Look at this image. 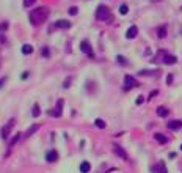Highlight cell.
<instances>
[{
    "instance_id": "4",
    "label": "cell",
    "mask_w": 182,
    "mask_h": 173,
    "mask_svg": "<svg viewBox=\"0 0 182 173\" xmlns=\"http://www.w3.org/2000/svg\"><path fill=\"white\" fill-rule=\"evenodd\" d=\"M113 153L116 154L118 157H121L123 161H127V159H129V156H127V153L124 151V148L121 147V145H113Z\"/></svg>"
},
{
    "instance_id": "12",
    "label": "cell",
    "mask_w": 182,
    "mask_h": 173,
    "mask_svg": "<svg viewBox=\"0 0 182 173\" xmlns=\"http://www.w3.org/2000/svg\"><path fill=\"white\" fill-rule=\"evenodd\" d=\"M46 161H47V162H55V161H58V153H57V151H49L47 154H46Z\"/></svg>"
},
{
    "instance_id": "31",
    "label": "cell",
    "mask_w": 182,
    "mask_h": 173,
    "mask_svg": "<svg viewBox=\"0 0 182 173\" xmlns=\"http://www.w3.org/2000/svg\"><path fill=\"white\" fill-rule=\"evenodd\" d=\"M5 82H6V79H5V77H3V79H0V88L3 87V84H5Z\"/></svg>"
},
{
    "instance_id": "18",
    "label": "cell",
    "mask_w": 182,
    "mask_h": 173,
    "mask_svg": "<svg viewBox=\"0 0 182 173\" xmlns=\"http://www.w3.org/2000/svg\"><path fill=\"white\" fill-rule=\"evenodd\" d=\"M157 115L162 116V118L168 116V109H165V107H159V109H157Z\"/></svg>"
},
{
    "instance_id": "11",
    "label": "cell",
    "mask_w": 182,
    "mask_h": 173,
    "mask_svg": "<svg viewBox=\"0 0 182 173\" xmlns=\"http://www.w3.org/2000/svg\"><path fill=\"white\" fill-rule=\"evenodd\" d=\"M136 33H138V29H136L135 25H132L130 29L126 32V38H129V40H133L135 36H136Z\"/></svg>"
},
{
    "instance_id": "32",
    "label": "cell",
    "mask_w": 182,
    "mask_h": 173,
    "mask_svg": "<svg viewBox=\"0 0 182 173\" xmlns=\"http://www.w3.org/2000/svg\"><path fill=\"white\" fill-rule=\"evenodd\" d=\"M167 82H168V84H171V82H173V76H168V77H167Z\"/></svg>"
},
{
    "instance_id": "22",
    "label": "cell",
    "mask_w": 182,
    "mask_h": 173,
    "mask_svg": "<svg viewBox=\"0 0 182 173\" xmlns=\"http://www.w3.org/2000/svg\"><path fill=\"white\" fill-rule=\"evenodd\" d=\"M120 13H121V14H127V13H129V6H127L126 3H123V5L120 6Z\"/></svg>"
},
{
    "instance_id": "20",
    "label": "cell",
    "mask_w": 182,
    "mask_h": 173,
    "mask_svg": "<svg viewBox=\"0 0 182 173\" xmlns=\"http://www.w3.org/2000/svg\"><path fill=\"white\" fill-rule=\"evenodd\" d=\"M38 129H39V126H38V124H33V126L30 127V129L27 131V134H25V135H27V137H30V135H32L33 132H36V131H38Z\"/></svg>"
},
{
    "instance_id": "8",
    "label": "cell",
    "mask_w": 182,
    "mask_h": 173,
    "mask_svg": "<svg viewBox=\"0 0 182 173\" xmlns=\"http://www.w3.org/2000/svg\"><path fill=\"white\" fill-rule=\"evenodd\" d=\"M14 123H16L14 120H10V123H8L6 126H3L2 129H0V135H2V139H6V137H8V134H10V131H11V127H13Z\"/></svg>"
},
{
    "instance_id": "33",
    "label": "cell",
    "mask_w": 182,
    "mask_h": 173,
    "mask_svg": "<svg viewBox=\"0 0 182 173\" xmlns=\"http://www.w3.org/2000/svg\"><path fill=\"white\" fill-rule=\"evenodd\" d=\"M42 54H44V55H46V57H47V55H49V50H47V49H46V47H44V50H42Z\"/></svg>"
},
{
    "instance_id": "1",
    "label": "cell",
    "mask_w": 182,
    "mask_h": 173,
    "mask_svg": "<svg viewBox=\"0 0 182 173\" xmlns=\"http://www.w3.org/2000/svg\"><path fill=\"white\" fill-rule=\"evenodd\" d=\"M49 14H50V10L47 6H39V8H36V10H33L30 13V21H32L33 25H41L47 21Z\"/></svg>"
},
{
    "instance_id": "25",
    "label": "cell",
    "mask_w": 182,
    "mask_h": 173,
    "mask_svg": "<svg viewBox=\"0 0 182 173\" xmlns=\"http://www.w3.org/2000/svg\"><path fill=\"white\" fill-rule=\"evenodd\" d=\"M8 29V22H3V24H0V33H5Z\"/></svg>"
},
{
    "instance_id": "27",
    "label": "cell",
    "mask_w": 182,
    "mask_h": 173,
    "mask_svg": "<svg viewBox=\"0 0 182 173\" xmlns=\"http://www.w3.org/2000/svg\"><path fill=\"white\" fill-rule=\"evenodd\" d=\"M116 60L120 61V63H123V65H126V60H124V57H121V55H118V57H116Z\"/></svg>"
},
{
    "instance_id": "16",
    "label": "cell",
    "mask_w": 182,
    "mask_h": 173,
    "mask_svg": "<svg viewBox=\"0 0 182 173\" xmlns=\"http://www.w3.org/2000/svg\"><path fill=\"white\" fill-rule=\"evenodd\" d=\"M89 168H91L89 162H82V164H80V171H82V173H88Z\"/></svg>"
},
{
    "instance_id": "15",
    "label": "cell",
    "mask_w": 182,
    "mask_h": 173,
    "mask_svg": "<svg viewBox=\"0 0 182 173\" xmlns=\"http://www.w3.org/2000/svg\"><path fill=\"white\" fill-rule=\"evenodd\" d=\"M157 36H159V38H165V36H167V25L159 27V30H157Z\"/></svg>"
},
{
    "instance_id": "36",
    "label": "cell",
    "mask_w": 182,
    "mask_h": 173,
    "mask_svg": "<svg viewBox=\"0 0 182 173\" xmlns=\"http://www.w3.org/2000/svg\"><path fill=\"white\" fill-rule=\"evenodd\" d=\"M180 150H182V145H180Z\"/></svg>"
},
{
    "instance_id": "17",
    "label": "cell",
    "mask_w": 182,
    "mask_h": 173,
    "mask_svg": "<svg viewBox=\"0 0 182 173\" xmlns=\"http://www.w3.org/2000/svg\"><path fill=\"white\" fill-rule=\"evenodd\" d=\"M39 113H41L39 106H38V104H35V106H33V110H32V116H33V118H38Z\"/></svg>"
},
{
    "instance_id": "30",
    "label": "cell",
    "mask_w": 182,
    "mask_h": 173,
    "mask_svg": "<svg viewBox=\"0 0 182 173\" xmlns=\"http://www.w3.org/2000/svg\"><path fill=\"white\" fill-rule=\"evenodd\" d=\"M143 101H144V99H143V98L140 96V98H136V101H135V102H136V104H138V106H140V104H141Z\"/></svg>"
},
{
    "instance_id": "5",
    "label": "cell",
    "mask_w": 182,
    "mask_h": 173,
    "mask_svg": "<svg viewBox=\"0 0 182 173\" xmlns=\"http://www.w3.org/2000/svg\"><path fill=\"white\" fill-rule=\"evenodd\" d=\"M136 85H138V82L135 80V77H132V76H129V74H127V76L124 77V88H126V90L135 88Z\"/></svg>"
},
{
    "instance_id": "13",
    "label": "cell",
    "mask_w": 182,
    "mask_h": 173,
    "mask_svg": "<svg viewBox=\"0 0 182 173\" xmlns=\"http://www.w3.org/2000/svg\"><path fill=\"white\" fill-rule=\"evenodd\" d=\"M55 27H58V29H69V27H71V22H69V21H63V19H60V21H57Z\"/></svg>"
},
{
    "instance_id": "7",
    "label": "cell",
    "mask_w": 182,
    "mask_h": 173,
    "mask_svg": "<svg viewBox=\"0 0 182 173\" xmlns=\"http://www.w3.org/2000/svg\"><path fill=\"white\" fill-rule=\"evenodd\" d=\"M63 104H65V102H63V99H58V102H57V107H55V110H50L49 112V115H52V116H61V113H63Z\"/></svg>"
},
{
    "instance_id": "35",
    "label": "cell",
    "mask_w": 182,
    "mask_h": 173,
    "mask_svg": "<svg viewBox=\"0 0 182 173\" xmlns=\"http://www.w3.org/2000/svg\"><path fill=\"white\" fill-rule=\"evenodd\" d=\"M152 2H160V0H152Z\"/></svg>"
},
{
    "instance_id": "23",
    "label": "cell",
    "mask_w": 182,
    "mask_h": 173,
    "mask_svg": "<svg viewBox=\"0 0 182 173\" xmlns=\"http://www.w3.org/2000/svg\"><path fill=\"white\" fill-rule=\"evenodd\" d=\"M77 13H79V8H77V6H71V8H69V14H71V16H76Z\"/></svg>"
},
{
    "instance_id": "34",
    "label": "cell",
    "mask_w": 182,
    "mask_h": 173,
    "mask_svg": "<svg viewBox=\"0 0 182 173\" xmlns=\"http://www.w3.org/2000/svg\"><path fill=\"white\" fill-rule=\"evenodd\" d=\"M21 77H22V79H27V77H29V72H24V74H22Z\"/></svg>"
},
{
    "instance_id": "10",
    "label": "cell",
    "mask_w": 182,
    "mask_h": 173,
    "mask_svg": "<svg viewBox=\"0 0 182 173\" xmlns=\"http://www.w3.org/2000/svg\"><path fill=\"white\" fill-rule=\"evenodd\" d=\"M177 61V58L174 55H171V54H163V63L165 65H174Z\"/></svg>"
},
{
    "instance_id": "14",
    "label": "cell",
    "mask_w": 182,
    "mask_h": 173,
    "mask_svg": "<svg viewBox=\"0 0 182 173\" xmlns=\"http://www.w3.org/2000/svg\"><path fill=\"white\" fill-rule=\"evenodd\" d=\"M154 139H156L159 143H167L168 142V139L165 137L163 134H160V132H157V134H154Z\"/></svg>"
},
{
    "instance_id": "21",
    "label": "cell",
    "mask_w": 182,
    "mask_h": 173,
    "mask_svg": "<svg viewBox=\"0 0 182 173\" xmlns=\"http://www.w3.org/2000/svg\"><path fill=\"white\" fill-rule=\"evenodd\" d=\"M94 124L99 127V129H104V127L107 126V124H105V121H104V120H101V118H97V120L94 121Z\"/></svg>"
},
{
    "instance_id": "29",
    "label": "cell",
    "mask_w": 182,
    "mask_h": 173,
    "mask_svg": "<svg viewBox=\"0 0 182 173\" xmlns=\"http://www.w3.org/2000/svg\"><path fill=\"white\" fill-rule=\"evenodd\" d=\"M69 82H71V77H69V79H68V80L65 82V84H63V87H65V88H68V87L71 85V84H69Z\"/></svg>"
},
{
    "instance_id": "28",
    "label": "cell",
    "mask_w": 182,
    "mask_h": 173,
    "mask_svg": "<svg viewBox=\"0 0 182 173\" xmlns=\"http://www.w3.org/2000/svg\"><path fill=\"white\" fill-rule=\"evenodd\" d=\"M157 93H159V92H157V90H154V92H151V95H149V99H152L154 96H156V95H157Z\"/></svg>"
},
{
    "instance_id": "3",
    "label": "cell",
    "mask_w": 182,
    "mask_h": 173,
    "mask_svg": "<svg viewBox=\"0 0 182 173\" xmlns=\"http://www.w3.org/2000/svg\"><path fill=\"white\" fill-rule=\"evenodd\" d=\"M80 50L85 52L89 58H94V52H93V49H91V46H89L88 41H82V43H80Z\"/></svg>"
},
{
    "instance_id": "9",
    "label": "cell",
    "mask_w": 182,
    "mask_h": 173,
    "mask_svg": "<svg viewBox=\"0 0 182 173\" xmlns=\"http://www.w3.org/2000/svg\"><path fill=\"white\" fill-rule=\"evenodd\" d=\"M167 126H168V129L176 131V129H180V127H182V121L180 120H173V121H168Z\"/></svg>"
},
{
    "instance_id": "2",
    "label": "cell",
    "mask_w": 182,
    "mask_h": 173,
    "mask_svg": "<svg viewBox=\"0 0 182 173\" xmlns=\"http://www.w3.org/2000/svg\"><path fill=\"white\" fill-rule=\"evenodd\" d=\"M96 19L97 21H110L112 19V13L110 10L105 6V5H99L97 6V10H96Z\"/></svg>"
},
{
    "instance_id": "24",
    "label": "cell",
    "mask_w": 182,
    "mask_h": 173,
    "mask_svg": "<svg viewBox=\"0 0 182 173\" xmlns=\"http://www.w3.org/2000/svg\"><path fill=\"white\" fill-rule=\"evenodd\" d=\"M19 137H21V135H19V134H16L14 137L11 139V142H10V147H14V143H16L17 140H19Z\"/></svg>"
},
{
    "instance_id": "26",
    "label": "cell",
    "mask_w": 182,
    "mask_h": 173,
    "mask_svg": "<svg viewBox=\"0 0 182 173\" xmlns=\"http://www.w3.org/2000/svg\"><path fill=\"white\" fill-rule=\"evenodd\" d=\"M35 2H36V0H24V6H25V8H29V6H32Z\"/></svg>"
},
{
    "instance_id": "6",
    "label": "cell",
    "mask_w": 182,
    "mask_h": 173,
    "mask_svg": "<svg viewBox=\"0 0 182 173\" xmlns=\"http://www.w3.org/2000/svg\"><path fill=\"white\" fill-rule=\"evenodd\" d=\"M151 171L152 173H167V165H165V162H157L156 165H152L151 167Z\"/></svg>"
},
{
    "instance_id": "19",
    "label": "cell",
    "mask_w": 182,
    "mask_h": 173,
    "mask_svg": "<svg viewBox=\"0 0 182 173\" xmlns=\"http://www.w3.org/2000/svg\"><path fill=\"white\" fill-rule=\"evenodd\" d=\"M33 52V47L30 46V44H24L22 46V54H25V55H29V54Z\"/></svg>"
}]
</instances>
